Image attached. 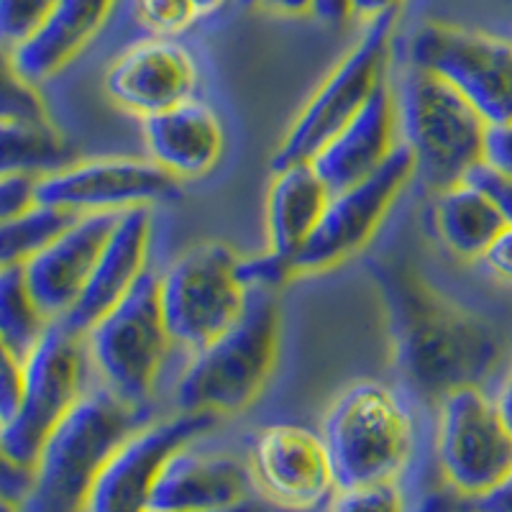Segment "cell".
Returning a JSON list of instances; mask_svg holds the SVG:
<instances>
[{
    "mask_svg": "<svg viewBox=\"0 0 512 512\" xmlns=\"http://www.w3.org/2000/svg\"><path fill=\"white\" fill-rule=\"evenodd\" d=\"M397 13L367 21L351 52L315 90L272 157V169L313 162L315 154L372 100L384 85Z\"/></svg>",
    "mask_w": 512,
    "mask_h": 512,
    "instance_id": "ba28073f",
    "label": "cell"
},
{
    "mask_svg": "<svg viewBox=\"0 0 512 512\" xmlns=\"http://www.w3.org/2000/svg\"><path fill=\"white\" fill-rule=\"evenodd\" d=\"M267 195V233L274 254L295 259L326 213L331 190L320 180L313 162L272 169Z\"/></svg>",
    "mask_w": 512,
    "mask_h": 512,
    "instance_id": "603a6c76",
    "label": "cell"
},
{
    "mask_svg": "<svg viewBox=\"0 0 512 512\" xmlns=\"http://www.w3.org/2000/svg\"><path fill=\"white\" fill-rule=\"evenodd\" d=\"M395 128L397 103L387 85H382L372 100L315 154L313 167L331 195L374 175L390 159L397 149Z\"/></svg>",
    "mask_w": 512,
    "mask_h": 512,
    "instance_id": "d6986e66",
    "label": "cell"
},
{
    "mask_svg": "<svg viewBox=\"0 0 512 512\" xmlns=\"http://www.w3.org/2000/svg\"><path fill=\"white\" fill-rule=\"evenodd\" d=\"M118 216L121 213L80 216L24 264L31 295L49 320L64 318L77 303Z\"/></svg>",
    "mask_w": 512,
    "mask_h": 512,
    "instance_id": "e0dca14e",
    "label": "cell"
},
{
    "mask_svg": "<svg viewBox=\"0 0 512 512\" xmlns=\"http://www.w3.org/2000/svg\"><path fill=\"white\" fill-rule=\"evenodd\" d=\"M36 185H39V175L31 172H3L0 180V218L18 216L24 210L36 205Z\"/></svg>",
    "mask_w": 512,
    "mask_h": 512,
    "instance_id": "1f68e13d",
    "label": "cell"
},
{
    "mask_svg": "<svg viewBox=\"0 0 512 512\" xmlns=\"http://www.w3.org/2000/svg\"><path fill=\"white\" fill-rule=\"evenodd\" d=\"M484 164L500 175L512 177V121L487 128L484 139Z\"/></svg>",
    "mask_w": 512,
    "mask_h": 512,
    "instance_id": "836d02e7",
    "label": "cell"
},
{
    "mask_svg": "<svg viewBox=\"0 0 512 512\" xmlns=\"http://www.w3.org/2000/svg\"><path fill=\"white\" fill-rule=\"evenodd\" d=\"M497 410H500L502 420H505V425L510 428L512 433V361H510V369H507V377L505 382H502L500 387V395H497Z\"/></svg>",
    "mask_w": 512,
    "mask_h": 512,
    "instance_id": "60d3db41",
    "label": "cell"
},
{
    "mask_svg": "<svg viewBox=\"0 0 512 512\" xmlns=\"http://www.w3.org/2000/svg\"><path fill=\"white\" fill-rule=\"evenodd\" d=\"M454 512H474V510H469V507L464 505V507H459V510H454Z\"/></svg>",
    "mask_w": 512,
    "mask_h": 512,
    "instance_id": "f6af8a7d",
    "label": "cell"
},
{
    "mask_svg": "<svg viewBox=\"0 0 512 512\" xmlns=\"http://www.w3.org/2000/svg\"><path fill=\"white\" fill-rule=\"evenodd\" d=\"M469 182L482 187L489 198L495 200V205L500 208L505 223L507 226H512V177L500 175V172H495V169H489L487 164H479L472 175H469Z\"/></svg>",
    "mask_w": 512,
    "mask_h": 512,
    "instance_id": "e575fe53",
    "label": "cell"
},
{
    "mask_svg": "<svg viewBox=\"0 0 512 512\" xmlns=\"http://www.w3.org/2000/svg\"><path fill=\"white\" fill-rule=\"evenodd\" d=\"M241 3L259 8V11L280 13V16H305V13H313V0H241Z\"/></svg>",
    "mask_w": 512,
    "mask_h": 512,
    "instance_id": "f35d334b",
    "label": "cell"
},
{
    "mask_svg": "<svg viewBox=\"0 0 512 512\" xmlns=\"http://www.w3.org/2000/svg\"><path fill=\"white\" fill-rule=\"evenodd\" d=\"M405 0H349V16L361 21H374L387 13H397Z\"/></svg>",
    "mask_w": 512,
    "mask_h": 512,
    "instance_id": "74e56055",
    "label": "cell"
},
{
    "mask_svg": "<svg viewBox=\"0 0 512 512\" xmlns=\"http://www.w3.org/2000/svg\"><path fill=\"white\" fill-rule=\"evenodd\" d=\"M3 136V172H31L64 167L67 146L47 118H11L0 121Z\"/></svg>",
    "mask_w": 512,
    "mask_h": 512,
    "instance_id": "484cf974",
    "label": "cell"
},
{
    "mask_svg": "<svg viewBox=\"0 0 512 512\" xmlns=\"http://www.w3.org/2000/svg\"><path fill=\"white\" fill-rule=\"evenodd\" d=\"M280 349V305L272 290H249L244 313L195 351L177 382L182 413H236L264 390Z\"/></svg>",
    "mask_w": 512,
    "mask_h": 512,
    "instance_id": "3957f363",
    "label": "cell"
},
{
    "mask_svg": "<svg viewBox=\"0 0 512 512\" xmlns=\"http://www.w3.org/2000/svg\"><path fill=\"white\" fill-rule=\"evenodd\" d=\"M134 16L141 29L152 36H172L190 29L195 21H200L192 0H131Z\"/></svg>",
    "mask_w": 512,
    "mask_h": 512,
    "instance_id": "83f0119b",
    "label": "cell"
},
{
    "mask_svg": "<svg viewBox=\"0 0 512 512\" xmlns=\"http://www.w3.org/2000/svg\"><path fill=\"white\" fill-rule=\"evenodd\" d=\"M331 512H405V505L397 484L390 482L338 489L331 497Z\"/></svg>",
    "mask_w": 512,
    "mask_h": 512,
    "instance_id": "f546056e",
    "label": "cell"
},
{
    "mask_svg": "<svg viewBox=\"0 0 512 512\" xmlns=\"http://www.w3.org/2000/svg\"><path fill=\"white\" fill-rule=\"evenodd\" d=\"M88 361L85 333L67 326L62 318L52 320L24 359V392L16 413L0 423L3 459L36 464L41 446L85 395Z\"/></svg>",
    "mask_w": 512,
    "mask_h": 512,
    "instance_id": "8992f818",
    "label": "cell"
},
{
    "mask_svg": "<svg viewBox=\"0 0 512 512\" xmlns=\"http://www.w3.org/2000/svg\"><path fill=\"white\" fill-rule=\"evenodd\" d=\"M228 0H192V6L198 11L200 18H208V16H216L226 8Z\"/></svg>",
    "mask_w": 512,
    "mask_h": 512,
    "instance_id": "b9f144b4",
    "label": "cell"
},
{
    "mask_svg": "<svg viewBox=\"0 0 512 512\" xmlns=\"http://www.w3.org/2000/svg\"><path fill=\"white\" fill-rule=\"evenodd\" d=\"M198 88V62L172 36H149L108 67L105 90L121 108L141 118L185 103Z\"/></svg>",
    "mask_w": 512,
    "mask_h": 512,
    "instance_id": "2e32d148",
    "label": "cell"
},
{
    "mask_svg": "<svg viewBox=\"0 0 512 512\" xmlns=\"http://www.w3.org/2000/svg\"><path fill=\"white\" fill-rule=\"evenodd\" d=\"M395 103L402 144L413 152L415 177L428 190L461 185L484 164L489 123L441 77L410 64Z\"/></svg>",
    "mask_w": 512,
    "mask_h": 512,
    "instance_id": "277c9868",
    "label": "cell"
},
{
    "mask_svg": "<svg viewBox=\"0 0 512 512\" xmlns=\"http://www.w3.org/2000/svg\"><path fill=\"white\" fill-rule=\"evenodd\" d=\"M313 13L320 21L338 24L349 18V0H313Z\"/></svg>",
    "mask_w": 512,
    "mask_h": 512,
    "instance_id": "ab89813d",
    "label": "cell"
},
{
    "mask_svg": "<svg viewBox=\"0 0 512 512\" xmlns=\"http://www.w3.org/2000/svg\"><path fill=\"white\" fill-rule=\"evenodd\" d=\"M52 320L41 313L26 282L24 264H0V341L3 349L26 359Z\"/></svg>",
    "mask_w": 512,
    "mask_h": 512,
    "instance_id": "d4e9b609",
    "label": "cell"
},
{
    "mask_svg": "<svg viewBox=\"0 0 512 512\" xmlns=\"http://www.w3.org/2000/svg\"><path fill=\"white\" fill-rule=\"evenodd\" d=\"M0 359V423H6L16 413L24 392V359L8 349H3Z\"/></svg>",
    "mask_w": 512,
    "mask_h": 512,
    "instance_id": "d6a6232c",
    "label": "cell"
},
{
    "mask_svg": "<svg viewBox=\"0 0 512 512\" xmlns=\"http://www.w3.org/2000/svg\"><path fill=\"white\" fill-rule=\"evenodd\" d=\"M239 256L205 241L169 264L159 277V303L172 344L198 351L244 313L249 290L239 280Z\"/></svg>",
    "mask_w": 512,
    "mask_h": 512,
    "instance_id": "9c48e42d",
    "label": "cell"
},
{
    "mask_svg": "<svg viewBox=\"0 0 512 512\" xmlns=\"http://www.w3.org/2000/svg\"><path fill=\"white\" fill-rule=\"evenodd\" d=\"M433 216L441 241L461 259H482L507 226L495 200L469 180L436 192Z\"/></svg>",
    "mask_w": 512,
    "mask_h": 512,
    "instance_id": "cb8c5ba5",
    "label": "cell"
},
{
    "mask_svg": "<svg viewBox=\"0 0 512 512\" xmlns=\"http://www.w3.org/2000/svg\"><path fill=\"white\" fill-rule=\"evenodd\" d=\"M149 159L172 177H203L223 154L221 118L203 100H185L144 118Z\"/></svg>",
    "mask_w": 512,
    "mask_h": 512,
    "instance_id": "ffe728a7",
    "label": "cell"
},
{
    "mask_svg": "<svg viewBox=\"0 0 512 512\" xmlns=\"http://www.w3.org/2000/svg\"><path fill=\"white\" fill-rule=\"evenodd\" d=\"M466 507L474 512H512V474L484 495L466 500Z\"/></svg>",
    "mask_w": 512,
    "mask_h": 512,
    "instance_id": "8d00e7d4",
    "label": "cell"
},
{
    "mask_svg": "<svg viewBox=\"0 0 512 512\" xmlns=\"http://www.w3.org/2000/svg\"><path fill=\"white\" fill-rule=\"evenodd\" d=\"M415 177V159L405 144H397L390 159L356 185L333 192L328 208L305 246L292 259L297 274L336 267L374 236L400 190Z\"/></svg>",
    "mask_w": 512,
    "mask_h": 512,
    "instance_id": "7c38bea8",
    "label": "cell"
},
{
    "mask_svg": "<svg viewBox=\"0 0 512 512\" xmlns=\"http://www.w3.org/2000/svg\"><path fill=\"white\" fill-rule=\"evenodd\" d=\"M372 274L387 308L397 369L415 395L441 402L448 392L479 387L497 367L502 341L487 320L451 303L390 256L374 262Z\"/></svg>",
    "mask_w": 512,
    "mask_h": 512,
    "instance_id": "6da1fadb",
    "label": "cell"
},
{
    "mask_svg": "<svg viewBox=\"0 0 512 512\" xmlns=\"http://www.w3.org/2000/svg\"><path fill=\"white\" fill-rule=\"evenodd\" d=\"M251 477L282 507L310 510L338 492L323 436L305 425L274 423L254 438Z\"/></svg>",
    "mask_w": 512,
    "mask_h": 512,
    "instance_id": "9a60e30c",
    "label": "cell"
},
{
    "mask_svg": "<svg viewBox=\"0 0 512 512\" xmlns=\"http://www.w3.org/2000/svg\"><path fill=\"white\" fill-rule=\"evenodd\" d=\"M118 0H57L41 29L11 52V70L41 82L64 70L108 24Z\"/></svg>",
    "mask_w": 512,
    "mask_h": 512,
    "instance_id": "7402d4cb",
    "label": "cell"
},
{
    "mask_svg": "<svg viewBox=\"0 0 512 512\" xmlns=\"http://www.w3.org/2000/svg\"><path fill=\"white\" fill-rule=\"evenodd\" d=\"M54 6L57 0H0V36L8 52L29 41Z\"/></svg>",
    "mask_w": 512,
    "mask_h": 512,
    "instance_id": "f1b7e54d",
    "label": "cell"
},
{
    "mask_svg": "<svg viewBox=\"0 0 512 512\" xmlns=\"http://www.w3.org/2000/svg\"><path fill=\"white\" fill-rule=\"evenodd\" d=\"M85 341L105 387L128 405L144 408L172 344L159 303L157 274H141L128 295L95 320Z\"/></svg>",
    "mask_w": 512,
    "mask_h": 512,
    "instance_id": "52a82bcc",
    "label": "cell"
},
{
    "mask_svg": "<svg viewBox=\"0 0 512 512\" xmlns=\"http://www.w3.org/2000/svg\"><path fill=\"white\" fill-rule=\"evenodd\" d=\"M177 195V177L152 159H93L39 177L36 203L88 213H123Z\"/></svg>",
    "mask_w": 512,
    "mask_h": 512,
    "instance_id": "4fadbf2b",
    "label": "cell"
},
{
    "mask_svg": "<svg viewBox=\"0 0 512 512\" xmlns=\"http://www.w3.org/2000/svg\"><path fill=\"white\" fill-rule=\"evenodd\" d=\"M80 216L54 205L36 203L34 208L6 218L0 226V256L3 264H26L44 246L52 244L59 233L67 231Z\"/></svg>",
    "mask_w": 512,
    "mask_h": 512,
    "instance_id": "4316f807",
    "label": "cell"
},
{
    "mask_svg": "<svg viewBox=\"0 0 512 512\" xmlns=\"http://www.w3.org/2000/svg\"><path fill=\"white\" fill-rule=\"evenodd\" d=\"M213 413H180L141 425L103 466L85 512H152V492L169 456L213 425Z\"/></svg>",
    "mask_w": 512,
    "mask_h": 512,
    "instance_id": "5bb4252c",
    "label": "cell"
},
{
    "mask_svg": "<svg viewBox=\"0 0 512 512\" xmlns=\"http://www.w3.org/2000/svg\"><path fill=\"white\" fill-rule=\"evenodd\" d=\"M408 62L448 82L489 126L512 121V39L425 24L410 39Z\"/></svg>",
    "mask_w": 512,
    "mask_h": 512,
    "instance_id": "30bf717a",
    "label": "cell"
},
{
    "mask_svg": "<svg viewBox=\"0 0 512 512\" xmlns=\"http://www.w3.org/2000/svg\"><path fill=\"white\" fill-rule=\"evenodd\" d=\"M482 264L497 280L512 285V226H505L497 233V239L482 254Z\"/></svg>",
    "mask_w": 512,
    "mask_h": 512,
    "instance_id": "d590c367",
    "label": "cell"
},
{
    "mask_svg": "<svg viewBox=\"0 0 512 512\" xmlns=\"http://www.w3.org/2000/svg\"><path fill=\"white\" fill-rule=\"evenodd\" d=\"M141 410L108 387L85 392L52 431L34 464L21 512H85L90 492L116 448L141 425Z\"/></svg>",
    "mask_w": 512,
    "mask_h": 512,
    "instance_id": "7a4b0ae2",
    "label": "cell"
},
{
    "mask_svg": "<svg viewBox=\"0 0 512 512\" xmlns=\"http://www.w3.org/2000/svg\"><path fill=\"white\" fill-rule=\"evenodd\" d=\"M236 272H239V280L246 290H274L277 285L287 282V277L297 274L292 259L274 254V251L254 256V259H241Z\"/></svg>",
    "mask_w": 512,
    "mask_h": 512,
    "instance_id": "4dcf8cb0",
    "label": "cell"
},
{
    "mask_svg": "<svg viewBox=\"0 0 512 512\" xmlns=\"http://www.w3.org/2000/svg\"><path fill=\"white\" fill-rule=\"evenodd\" d=\"M338 489L390 484L413 454V420L387 384L361 379L333 400L323 431Z\"/></svg>",
    "mask_w": 512,
    "mask_h": 512,
    "instance_id": "5b68a950",
    "label": "cell"
},
{
    "mask_svg": "<svg viewBox=\"0 0 512 512\" xmlns=\"http://www.w3.org/2000/svg\"><path fill=\"white\" fill-rule=\"evenodd\" d=\"M192 512H256V507L251 502H236V505L228 507H216V510H192Z\"/></svg>",
    "mask_w": 512,
    "mask_h": 512,
    "instance_id": "7bdbcfd3",
    "label": "cell"
},
{
    "mask_svg": "<svg viewBox=\"0 0 512 512\" xmlns=\"http://www.w3.org/2000/svg\"><path fill=\"white\" fill-rule=\"evenodd\" d=\"M249 474L239 459L182 446L169 456L152 492V512L216 510L246 500Z\"/></svg>",
    "mask_w": 512,
    "mask_h": 512,
    "instance_id": "44dd1931",
    "label": "cell"
},
{
    "mask_svg": "<svg viewBox=\"0 0 512 512\" xmlns=\"http://www.w3.org/2000/svg\"><path fill=\"white\" fill-rule=\"evenodd\" d=\"M0 512H21V505H16V502L3 500V505H0Z\"/></svg>",
    "mask_w": 512,
    "mask_h": 512,
    "instance_id": "ee69618b",
    "label": "cell"
},
{
    "mask_svg": "<svg viewBox=\"0 0 512 512\" xmlns=\"http://www.w3.org/2000/svg\"><path fill=\"white\" fill-rule=\"evenodd\" d=\"M152 239V216L149 208L123 210L113 226L111 236L100 251L98 262L82 287L77 303L64 315V323L75 331L88 333L100 315H105L146 272V251Z\"/></svg>",
    "mask_w": 512,
    "mask_h": 512,
    "instance_id": "ac0fdd59",
    "label": "cell"
},
{
    "mask_svg": "<svg viewBox=\"0 0 512 512\" xmlns=\"http://www.w3.org/2000/svg\"><path fill=\"white\" fill-rule=\"evenodd\" d=\"M436 456L448 487L466 500L512 474V433L497 402L479 387H461L438 402Z\"/></svg>",
    "mask_w": 512,
    "mask_h": 512,
    "instance_id": "8fae6325",
    "label": "cell"
}]
</instances>
